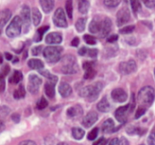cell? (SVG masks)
Masks as SVG:
<instances>
[{
	"instance_id": "1",
	"label": "cell",
	"mask_w": 155,
	"mask_h": 145,
	"mask_svg": "<svg viewBox=\"0 0 155 145\" xmlns=\"http://www.w3.org/2000/svg\"><path fill=\"white\" fill-rule=\"evenodd\" d=\"M103 86L104 85L101 82H97L93 84L87 85V86L84 87L83 89H81L80 96L86 98L90 102H94L99 96V94L103 89Z\"/></svg>"
},
{
	"instance_id": "2",
	"label": "cell",
	"mask_w": 155,
	"mask_h": 145,
	"mask_svg": "<svg viewBox=\"0 0 155 145\" xmlns=\"http://www.w3.org/2000/svg\"><path fill=\"white\" fill-rule=\"evenodd\" d=\"M155 92L152 86L143 87L138 93V102L142 105V107H149L153 104L154 101Z\"/></svg>"
},
{
	"instance_id": "3",
	"label": "cell",
	"mask_w": 155,
	"mask_h": 145,
	"mask_svg": "<svg viewBox=\"0 0 155 145\" xmlns=\"http://www.w3.org/2000/svg\"><path fill=\"white\" fill-rule=\"evenodd\" d=\"M61 71L65 74H73L78 72V65L75 57L73 55H65L61 59Z\"/></svg>"
},
{
	"instance_id": "4",
	"label": "cell",
	"mask_w": 155,
	"mask_h": 145,
	"mask_svg": "<svg viewBox=\"0 0 155 145\" xmlns=\"http://www.w3.org/2000/svg\"><path fill=\"white\" fill-rule=\"evenodd\" d=\"M22 26L23 25H22L20 16H17V15L15 16L10 22V24L8 25V26L6 27V30H5L6 35L10 38H15L21 34Z\"/></svg>"
},
{
	"instance_id": "5",
	"label": "cell",
	"mask_w": 155,
	"mask_h": 145,
	"mask_svg": "<svg viewBox=\"0 0 155 145\" xmlns=\"http://www.w3.org/2000/svg\"><path fill=\"white\" fill-rule=\"evenodd\" d=\"M62 51L63 49L60 46H47L44 50L43 54L48 63L54 64V63H57L61 59Z\"/></svg>"
},
{
	"instance_id": "6",
	"label": "cell",
	"mask_w": 155,
	"mask_h": 145,
	"mask_svg": "<svg viewBox=\"0 0 155 145\" xmlns=\"http://www.w3.org/2000/svg\"><path fill=\"white\" fill-rule=\"evenodd\" d=\"M53 22L57 27H62V28L67 27L66 16L63 8L59 7L55 10L54 16H53Z\"/></svg>"
},
{
	"instance_id": "7",
	"label": "cell",
	"mask_w": 155,
	"mask_h": 145,
	"mask_svg": "<svg viewBox=\"0 0 155 145\" xmlns=\"http://www.w3.org/2000/svg\"><path fill=\"white\" fill-rule=\"evenodd\" d=\"M42 84V79L39 78L36 74H30L28 77V84L27 89L30 94H36L39 91V86Z\"/></svg>"
},
{
	"instance_id": "8",
	"label": "cell",
	"mask_w": 155,
	"mask_h": 145,
	"mask_svg": "<svg viewBox=\"0 0 155 145\" xmlns=\"http://www.w3.org/2000/svg\"><path fill=\"white\" fill-rule=\"evenodd\" d=\"M119 69H120V72L124 74V75H127V74H130L136 71L137 69V64L135 63V61L134 60H129L127 62H123L120 64L119 65Z\"/></svg>"
},
{
	"instance_id": "9",
	"label": "cell",
	"mask_w": 155,
	"mask_h": 145,
	"mask_svg": "<svg viewBox=\"0 0 155 145\" xmlns=\"http://www.w3.org/2000/svg\"><path fill=\"white\" fill-rule=\"evenodd\" d=\"M130 17H131V14H130L129 9L126 8V7H123V8L120 9L119 12L117 13V16H116V19H117V25H118V26H122V25H125L126 23L129 22Z\"/></svg>"
},
{
	"instance_id": "10",
	"label": "cell",
	"mask_w": 155,
	"mask_h": 145,
	"mask_svg": "<svg viewBox=\"0 0 155 145\" xmlns=\"http://www.w3.org/2000/svg\"><path fill=\"white\" fill-rule=\"evenodd\" d=\"M20 18L22 21V25H25V31L27 32L30 26V23H31V12L27 5H24L22 7Z\"/></svg>"
},
{
	"instance_id": "11",
	"label": "cell",
	"mask_w": 155,
	"mask_h": 145,
	"mask_svg": "<svg viewBox=\"0 0 155 145\" xmlns=\"http://www.w3.org/2000/svg\"><path fill=\"white\" fill-rule=\"evenodd\" d=\"M128 114H130L129 111V105H125V106H122L119 107L116 111H115V118L117 119L118 122H120L121 124H125L127 122V115Z\"/></svg>"
},
{
	"instance_id": "12",
	"label": "cell",
	"mask_w": 155,
	"mask_h": 145,
	"mask_svg": "<svg viewBox=\"0 0 155 145\" xmlns=\"http://www.w3.org/2000/svg\"><path fill=\"white\" fill-rule=\"evenodd\" d=\"M112 99L116 103H124L127 100V94L122 88H116L111 93Z\"/></svg>"
},
{
	"instance_id": "13",
	"label": "cell",
	"mask_w": 155,
	"mask_h": 145,
	"mask_svg": "<svg viewBox=\"0 0 155 145\" xmlns=\"http://www.w3.org/2000/svg\"><path fill=\"white\" fill-rule=\"evenodd\" d=\"M98 120V115L95 112H90L88 113L83 119L82 121V124L85 127V128H89L92 125H94Z\"/></svg>"
},
{
	"instance_id": "14",
	"label": "cell",
	"mask_w": 155,
	"mask_h": 145,
	"mask_svg": "<svg viewBox=\"0 0 155 145\" xmlns=\"http://www.w3.org/2000/svg\"><path fill=\"white\" fill-rule=\"evenodd\" d=\"M62 41H63V36L58 32L50 33L45 37V42L48 44H61Z\"/></svg>"
},
{
	"instance_id": "15",
	"label": "cell",
	"mask_w": 155,
	"mask_h": 145,
	"mask_svg": "<svg viewBox=\"0 0 155 145\" xmlns=\"http://www.w3.org/2000/svg\"><path fill=\"white\" fill-rule=\"evenodd\" d=\"M111 30H112V21L110 20V18L105 17L102 22L101 30H100L102 37H106L110 34Z\"/></svg>"
},
{
	"instance_id": "16",
	"label": "cell",
	"mask_w": 155,
	"mask_h": 145,
	"mask_svg": "<svg viewBox=\"0 0 155 145\" xmlns=\"http://www.w3.org/2000/svg\"><path fill=\"white\" fill-rule=\"evenodd\" d=\"M12 16V13L9 9H4L0 11V27H4L7 22L10 20Z\"/></svg>"
},
{
	"instance_id": "17",
	"label": "cell",
	"mask_w": 155,
	"mask_h": 145,
	"mask_svg": "<svg viewBox=\"0 0 155 145\" xmlns=\"http://www.w3.org/2000/svg\"><path fill=\"white\" fill-rule=\"evenodd\" d=\"M30 12H31V19L33 21V24H34V25L37 26L41 23L42 14L39 11V9H37L36 7L32 8V10H30Z\"/></svg>"
},
{
	"instance_id": "18",
	"label": "cell",
	"mask_w": 155,
	"mask_h": 145,
	"mask_svg": "<svg viewBox=\"0 0 155 145\" xmlns=\"http://www.w3.org/2000/svg\"><path fill=\"white\" fill-rule=\"evenodd\" d=\"M59 94L63 97H68L72 94V87L67 83H61L59 85Z\"/></svg>"
},
{
	"instance_id": "19",
	"label": "cell",
	"mask_w": 155,
	"mask_h": 145,
	"mask_svg": "<svg viewBox=\"0 0 155 145\" xmlns=\"http://www.w3.org/2000/svg\"><path fill=\"white\" fill-rule=\"evenodd\" d=\"M101 25H102V22L100 21L99 18H96L94 17L90 25H89V31L92 33V34H96V33H99L100 30H101Z\"/></svg>"
},
{
	"instance_id": "20",
	"label": "cell",
	"mask_w": 155,
	"mask_h": 145,
	"mask_svg": "<svg viewBox=\"0 0 155 145\" xmlns=\"http://www.w3.org/2000/svg\"><path fill=\"white\" fill-rule=\"evenodd\" d=\"M114 123L112 119H107L106 121H104V123L103 124L102 126V130L104 133H111L116 131V129L114 128Z\"/></svg>"
},
{
	"instance_id": "21",
	"label": "cell",
	"mask_w": 155,
	"mask_h": 145,
	"mask_svg": "<svg viewBox=\"0 0 155 145\" xmlns=\"http://www.w3.org/2000/svg\"><path fill=\"white\" fill-rule=\"evenodd\" d=\"M41 7L43 11L46 14L50 13L54 6V0H39Z\"/></svg>"
},
{
	"instance_id": "22",
	"label": "cell",
	"mask_w": 155,
	"mask_h": 145,
	"mask_svg": "<svg viewBox=\"0 0 155 145\" xmlns=\"http://www.w3.org/2000/svg\"><path fill=\"white\" fill-rule=\"evenodd\" d=\"M96 107H97V110L100 111V112H102V113H107L111 109V105H110V104H109V102H108V100H107L106 97H104L97 104V106Z\"/></svg>"
},
{
	"instance_id": "23",
	"label": "cell",
	"mask_w": 155,
	"mask_h": 145,
	"mask_svg": "<svg viewBox=\"0 0 155 145\" xmlns=\"http://www.w3.org/2000/svg\"><path fill=\"white\" fill-rule=\"evenodd\" d=\"M27 64L31 69L37 70V71L44 68V63L39 59H31V60L28 61Z\"/></svg>"
},
{
	"instance_id": "24",
	"label": "cell",
	"mask_w": 155,
	"mask_h": 145,
	"mask_svg": "<svg viewBox=\"0 0 155 145\" xmlns=\"http://www.w3.org/2000/svg\"><path fill=\"white\" fill-rule=\"evenodd\" d=\"M45 94L49 97V98H54V94H55V91H54V84L48 81L45 85Z\"/></svg>"
},
{
	"instance_id": "25",
	"label": "cell",
	"mask_w": 155,
	"mask_h": 145,
	"mask_svg": "<svg viewBox=\"0 0 155 145\" xmlns=\"http://www.w3.org/2000/svg\"><path fill=\"white\" fill-rule=\"evenodd\" d=\"M83 113V109L79 106V105H75V106H73V107H70L66 114L69 117L73 118V117H75V116H79L81 115Z\"/></svg>"
},
{
	"instance_id": "26",
	"label": "cell",
	"mask_w": 155,
	"mask_h": 145,
	"mask_svg": "<svg viewBox=\"0 0 155 145\" xmlns=\"http://www.w3.org/2000/svg\"><path fill=\"white\" fill-rule=\"evenodd\" d=\"M90 8L89 0H79L78 2V10L82 14H86Z\"/></svg>"
},
{
	"instance_id": "27",
	"label": "cell",
	"mask_w": 155,
	"mask_h": 145,
	"mask_svg": "<svg viewBox=\"0 0 155 145\" xmlns=\"http://www.w3.org/2000/svg\"><path fill=\"white\" fill-rule=\"evenodd\" d=\"M72 135L75 140H82L84 136V131L81 128L74 127L72 129Z\"/></svg>"
},
{
	"instance_id": "28",
	"label": "cell",
	"mask_w": 155,
	"mask_h": 145,
	"mask_svg": "<svg viewBox=\"0 0 155 145\" xmlns=\"http://www.w3.org/2000/svg\"><path fill=\"white\" fill-rule=\"evenodd\" d=\"M23 79V74L20 71H15L12 74V76L9 78V82L11 84H18Z\"/></svg>"
},
{
	"instance_id": "29",
	"label": "cell",
	"mask_w": 155,
	"mask_h": 145,
	"mask_svg": "<svg viewBox=\"0 0 155 145\" xmlns=\"http://www.w3.org/2000/svg\"><path fill=\"white\" fill-rule=\"evenodd\" d=\"M39 73H40L43 76L46 77V78L48 79V81L54 83V84H56V82H57V77H56L55 75L50 74L47 70H43V69H41V70H39Z\"/></svg>"
},
{
	"instance_id": "30",
	"label": "cell",
	"mask_w": 155,
	"mask_h": 145,
	"mask_svg": "<svg viewBox=\"0 0 155 145\" xmlns=\"http://www.w3.org/2000/svg\"><path fill=\"white\" fill-rule=\"evenodd\" d=\"M85 25H86V18L83 17V18H79L76 23H75V28L78 32H83L85 29Z\"/></svg>"
},
{
	"instance_id": "31",
	"label": "cell",
	"mask_w": 155,
	"mask_h": 145,
	"mask_svg": "<svg viewBox=\"0 0 155 145\" xmlns=\"http://www.w3.org/2000/svg\"><path fill=\"white\" fill-rule=\"evenodd\" d=\"M25 96V90L23 85H19L18 89L14 92V98L15 99H22Z\"/></svg>"
},
{
	"instance_id": "32",
	"label": "cell",
	"mask_w": 155,
	"mask_h": 145,
	"mask_svg": "<svg viewBox=\"0 0 155 145\" xmlns=\"http://www.w3.org/2000/svg\"><path fill=\"white\" fill-rule=\"evenodd\" d=\"M49 29V26L48 25H45V26H42L40 27L38 30H37V34H36V36H35V42H39L42 40V37L44 35V34Z\"/></svg>"
},
{
	"instance_id": "33",
	"label": "cell",
	"mask_w": 155,
	"mask_h": 145,
	"mask_svg": "<svg viewBox=\"0 0 155 145\" xmlns=\"http://www.w3.org/2000/svg\"><path fill=\"white\" fill-rule=\"evenodd\" d=\"M66 14L70 19L73 18V0H67L65 4Z\"/></svg>"
},
{
	"instance_id": "34",
	"label": "cell",
	"mask_w": 155,
	"mask_h": 145,
	"mask_svg": "<svg viewBox=\"0 0 155 145\" xmlns=\"http://www.w3.org/2000/svg\"><path fill=\"white\" fill-rule=\"evenodd\" d=\"M130 3H131V5H132V8L134 10V12L137 13V12H139L141 10L142 7H141V3H140L139 0H131Z\"/></svg>"
},
{
	"instance_id": "35",
	"label": "cell",
	"mask_w": 155,
	"mask_h": 145,
	"mask_svg": "<svg viewBox=\"0 0 155 145\" xmlns=\"http://www.w3.org/2000/svg\"><path fill=\"white\" fill-rule=\"evenodd\" d=\"M134 28H135L134 25H127V26H124V28L120 29L119 32L122 35H127V34H131L132 32H134Z\"/></svg>"
},
{
	"instance_id": "36",
	"label": "cell",
	"mask_w": 155,
	"mask_h": 145,
	"mask_svg": "<svg viewBox=\"0 0 155 145\" xmlns=\"http://www.w3.org/2000/svg\"><path fill=\"white\" fill-rule=\"evenodd\" d=\"M47 105H48L47 101L45 100V97H42V98L38 101V103H37V104H36V107H37V109H39V110H44L45 108L47 107Z\"/></svg>"
},
{
	"instance_id": "37",
	"label": "cell",
	"mask_w": 155,
	"mask_h": 145,
	"mask_svg": "<svg viewBox=\"0 0 155 145\" xmlns=\"http://www.w3.org/2000/svg\"><path fill=\"white\" fill-rule=\"evenodd\" d=\"M104 3L107 7H116L121 3V0H104Z\"/></svg>"
},
{
	"instance_id": "38",
	"label": "cell",
	"mask_w": 155,
	"mask_h": 145,
	"mask_svg": "<svg viewBox=\"0 0 155 145\" xmlns=\"http://www.w3.org/2000/svg\"><path fill=\"white\" fill-rule=\"evenodd\" d=\"M84 41H85V43H86L87 44L94 45V44H96V39H95L94 36L90 35H84Z\"/></svg>"
},
{
	"instance_id": "39",
	"label": "cell",
	"mask_w": 155,
	"mask_h": 145,
	"mask_svg": "<svg viewBox=\"0 0 155 145\" xmlns=\"http://www.w3.org/2000/svg\"><path fill=\"white\" fill-rule=\"evenodd\" d=\"M98 128H94L90 133H89V134H88V136H87V138H88V140L89 141H94V140H95L96 138H97V135H98Z\"/></svg>"
},
{
	"instance_id": "40",
	"label": "cell",
	"mask_w": 155,
	"mask_h": 145,
	"mask_svg": "<svg viewBox=\"0 0 155 145\" xmlns=\"http://www.w3.org/2000/svg\"><path fill=\"white\" fill-rule=\"evenodd\" d=\"M94 76H95V70H94V68L89 69V70L85 71V74H84V78L85 79H93Z\"/></svg>"
},
{
	"instance_id": "41",
	"label": "cell",
	"mask_w": 155,
	"mask_h": 145,
	"mask_svg": "<svg viewBox=\"0 0 155 145\" xmlns=\"http://www.w3.org/2000/svg\"><path fill=\"white\" fill-rule=\"evenodd\" d=\"M9 113H10V109L7 106H5V105L0 106V118L8 115Z\"/></svg>"
},
{
	"instance_id": "42",
	"label": "cell",
	"mask_w": 155,
	"mask_h": 145,
	"mask_svg": "<svg viewBox=\"0 0 155 145\" xmlns=\"http://www.w3.org/2000/svg\"><path fill=\"white\" fill-rule=\"evenodd\" d=\"M97 54H98V50L97 49H94V48H90V49L88 48L87 49V54H86L87 56L94 58V57L97 56Z\"/></svg>"
},
{
	"instance_id": "43",
	"label": "cell",
	"mask_w": 155,
	"mask_h": 145,
	"mask_svg": "<svg viewBox=\"0 0 155 145\" xmlns=\"http://www.w3.org/2000/svg\"><path fill=\"white\" fill-rule=\"evenodd\" d=\"M146 112V109L144 107H140L137 109L136 113H135V119H139L141 118V116H143Z\"/></svg>"
},
{
	"instance_id": "44",
	"label": "cell",
	"mask_w": 155,
	"mask_h": 145,
	"mask_svg": "<svg viewBox=\"0 0 155 145\" xmlns=\"http://www.w3.org/2000/svg\"><path fill=\"white\" fill-rule=\"evenodd\" d=\"M42 49H43V47H42V45H38V46H35V47H33L32 48V54L33 55H39L40 54V53L42 52Z\"/></svg>"
},
{
	"instance_id": "45",
	"label": "cell",
	"mask_w": 155,
	"mask_h": 145,
	"mask_svg": "<svg viewBox=\"0 0 155 145\" xmlns=\"http://www.w3.org/2000/svg\"><path fill=\"white\" fill-rule=\"evenodd\" d=\"M94 67V63H92V62H85V63H84V64H83V68L84 69V71L89 70V69H93Z\"/></svg>"
},
{
	"instance_id": "46",
	"label": "cell",
	"mask_w": 155,
	"mask_h": 145,
	"mask_svg": "<svg viewBox=\"0 0 155 145\" xmlns=\"http://www.w3.org/2000/svg\"><path fill=\"white\" fill-rule=\"evenodd\" d=\"M148 144L155 145V136L153 132H152V133H151L150 136L148 137Z\"/></svg>"
},
{
	"instance_id": "47",
	"label": "cell",
	"mask_w": 155,
	"mask_h": 145,
	"mask_svg": "<svg viewBox=\"0 0 155 145\" xmlns=\"http://www.w3.org/2000/svg\"><path fill=\"white\" fill-rule=\"evenodd\" d=\"M11 119L13 120L14 123L17 124V123L20 122V115H19L18 114H13L11 115Z\"/></svg>"
},
{
	"instance_id": "48",
	"label": "cell",
	"mask_w": 155,
	"mask_h": 145,
	"mask_svg": "<svg viewBox=\"0 0 155 145\" xmlns=\"http://www.w3.org/2000/svg\"><path fill=\"white\" fill-rule=\"evenodd\" d=\"M116 145H129V143L125 138L122 137L121 139H118V142H117Z\"/></svg>"
},
{
	"instance_id": "49",
	"label": "cell",
	"mask_w": 155,
	"mask_h": 145,
	"mask_svg": "<svg viewBox=\"0 0 155 145\" xmlns=\"http://www.w3.org/2000/svg\"><path fill=\"white\" fill-rule=\"evenodd\" d=\"M5 80H4L3 77L0 76V94L3 93V92L5 91Z\"/></svg>"
},
{
	"instance_id": "50",
	"label": "cell",
	"mask_w": 155,
	"mask_h": 145,
	"mask_svg": "<svg viewBox=\"0 0 155 145\" xmlns=\"http://www.w3.org/2000/svg\"><path fill=\"white\" fill-rule=\"evenodd\" d=\"M79 43H80V41H79V38H78V37H74V38L72 40V42H71V44H72V46H74V47H76V46H78V45H79Z\"/></svg>"
},
{
	"instance_id": "51",
	"label": "cell",
	"mask_w": 155,
	"mask_h": 145,
	"mask_svg": "<svg viewBox=\"0 0 155 145\" xmlns=\"http://www.w3.org/2000/svg\"><path fill=\"white\" fill-rule=\"evenodd\" d=\"M87 47H82L81 49H79V51H78V53H79V54L80 55H83V56H84V55H86V54H87Z\"/></svg>"
},
{
	"instance_id": "52",
	"label": "cell",
	"mask_w": 155,
	"mask_h": 145,
	"mask_svg": "<svg viewBox=\"0 0 155 145\" xmlns=\"http://www.w3.org/2000/svg\"><path fill=\"white\" fill-rule=\"evenodd\" d=\"M18 145H36V143L33 141H30V140H27V141H24V142H21Z\"/></svg>"
},
{
	"instance_id": "53",
	"label": "cell",
	"mask_w": 155,
	"mask_h": 145,
	"mask_svg": "<svg viewBox=\"0 0 155 145\" xmlns=\"http://www.w3.org/2000/svg\"><path fill=\"white\" fill-rule=\"evenodd\" d=\"M117 39H118V35H113L112 36H110V37L107 39V41H108L109 43H114V42L117 41Z\"/></svg>"
},
{
	"instance_id": "54",
	"label": "cell",
	"mask_w": 155,
	"mask_h": 145,
	"mask_svg": "<svg viewBox=\"0 0 155 145\" xmlns=\"http://www.w3.org/2000/svg\"><path fill=\"white\" fill-rule=\"evenodd\" d=\"M5 129V123L3 121H0V133Z\"/></svg>"
},
{
	"instance_id": "55",
	"label": "cell",
	"mask_w": 155,
	"mask_h": 145,
	"mask_svg": "<svg viewBox=\"0 0 155 145\" xmlns=\"http://www.w3.org/2000/svg\"><path fill=\"white\" fill-rule=\"evenodd\" d=\"M117 142H118V139H117V138H114V139H112V140L110 141V143H109V144L108 145H116Z\"/></svg>"
},
{
	"instance_id": "56",
	"label": "cell",
	"mask_w": 155,
	"mask_h": 145,
	"mask_svg": "<svg viewBox=\"0 0 155 145\" xmlns=\"http://www.w3.org/2000/svg\"><path fill=\"white\" fill-rule=\"evenodd\" d=\"M5 56L6 60H9V61H10V60H11V59L13 58L12 54H9V53H7V52H6V53L5 54Z\"/></svg>"
},
{
	"instance_id": "57",
	"label": "cell",
	"mask_w": 155,
	"mask_h": 145,
	"mask_svg": "<svg viewBox=\"0 0 155 145\" xmlns=\"http://www.w3.org/2000/svg\"><path fill=\"white\" fill-rule=\"evenodd\" d=\"M103 140H104V138H100V139H99L98 141L94 142V144H93V145H100V143H101L103 142Z\"/></svg>"
},
{
	"instance_id": "58",
	"label": "cell",
	"mask_w": 155,
	"mask_h": 145,
	"mask_svg": "<svg viewBox=\"0 0 155 145\" xmlns=\"http://www.w3.org/2000/svg\"><path fill=\"white\" fill-rule=\"evenodd\" d=\"M57 145H68L67 143H58Z\"/></svg>"
},
{
	"instance_id": "59",
	"label": "cell",
	"mask_w": 155,
	"mask_h": 145,
	"mask_svg": "<svg viewBox=\"0 0 155 145\" xmlns=\"http://www.w3.org/2000/svg\"><path fill=\"white\" fill-rule=\"evenodd\" d=\"M2 62H3V57H2L1 54H0V64H2Z\"/></svg>"
},
{
	"instance_id": "60",
	"label": "cell",
	"mask_w": 155,
	"mask_h": 145,
	"mask_svg": "<svg viewBox=\"0 0 155 145\" xmlns=\"http://www.w3.org/2000/svg\"><path fill=\"white\" fill-rule=\"evenodd\" d=\"M143 2H144V4H145V3H146V2H147L148 0H143Z\"/></svg>"
},
{
	"instance_id": "61",
	"label": "cell",
	"mask_w": 155,
	"mask_h": 145,
	"mask_svg": "<svg viewBox=\"0 0 155 145\" xmlns=\"http://www.w3.org/2000/svg\"><path fill=\"white\" fill-rule=\"evenodd\" d=\"M124 1H125V2H130L131 0H124Z\"/></svg>"
},
{
	"instance_id": "62",
	"label": "cell",
	"mask_w": 155,
	"mask_h": 145,
	"mask_svg": "<svg viewBox=\"0 0 155 145\" xmlns=\"http://www.w3.org/2000/svg\"><path fill=\"white\" fill-rule=\"evenodd\" d=\"M141 145H144V144H141Z\"/></svg>"
}]
</instances>
